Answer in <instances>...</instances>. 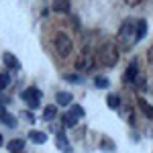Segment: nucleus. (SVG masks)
<instances>
[{
	"instance_id": "f257e3e1",
	"label": "nucleus",
	"mask_w": 153,
	"mask_h": 153,
	"mask_svg": "<svg viewBox=\"0 0 153 153\" xmlns=\"http://www.w3.org/2000/svg\"><path fill=\"white\" fill-rule=\"evenodd\" d=\"M117 41L123 51H129L135 43H137V21L133 19H127L125 23L120 25L118 29V35H117Z\"/></svg>"
},
{
	"instance_id": "f03ea898",
	"label": "nucleus",
	"mask_w": 153,
	"mask_h": 153,
	"mask_svg": "<svg viewBox=\"0 0 153 153\" xmlns=\"http://www.w3.org/2000/svg\"><path fill=\"white\" fill-rule=\"evenodd\" d=\"M98 61L104 68H114L118 61V47L114 41H104L98 49Z\"/></svg>"
},
{
	"instance_id": "7ed1b4c3",
	"label": "nucleus",
	"mask_w": 153,
	"mask_h": 153,
	"mask_svg": "<svg viewBox=\"0 0 153 153\" xmlns=\"http://www.w3.org/2000/svg\"><path fill=\"white\" fill-rule=\"evenodd\" d=\"M53 49H55V53H57L59 57H68L71 53V49H74V43H71V39L65 33L57 31L53 35Z\"/></svg>"
},
{
	"instance_id": "20e7f679",
	"label": "nucleus",
	"mask_w": 153,
	"mask_h": 153,
	"mask_svg": "<svg viewBox=\"0 0 153 153\" xmlns=\"http://www.w3.org/2000/svg\"><path fill=\"white\" fill-rule=\"evenodd\" d=\"M92 65H94V53H92L90 47H84L80 51L78 59H76V70L78 71H90Z\"/></svg>"
},
{
	"instance_id": "39448f33",
	"label": "nucleus",
	"mask_w": 153,
	"mask_h": 153,
	"mask_svg": "<svg viewBox=\"0 0 153 153\" xmlns=\"http://www.w3.org/2000/svg\"><path fill=\"white\" fill-rule=\"evenodd\" d=\"M21 96H23V100L31 106V108H37L39 102H41V92H39L37 88H27Z\"/></svg>"
},
{
	"instance_id": "423d86ee",
	"label": "nucleus",
	"mask_w": 153,
	"mask_h": 153,
	"mask_svg": "<svg viewBox=\"0 0 153 153\" xmlns=\"http://www.w3.org/2000/svg\"><path fill=\"white\" fill-rule=\"evenodd\" d=\"M137 76H139V65H137V59H133L129 63V68L125 70V74H123V82L125 84H135Z\"/></svg>"
},
{
	"instance_id": "0eeeda50",
	"label": "nucleus",
	"mask_w": 153,
	"mask_h": 153,
	"mask_svg": "<svg viewBox=\"0 0 153 153\" xmlns=\"http://www.w3.org/2000/svg\"><path fill=\"white\" fill-rule=\"evenodd\" d=\"M51 10L59 14H70V0H53Z\"/></svg>"
},
{
	"instance_id": "6e6552de",
	"label": "nucleus",
	"mask_w": 153,
	"mask_h": 153,
	"mask_svg": "<svg viewBox=\"0 0 153 153\" xmlns=\"http://www.w3.org/2000/svg\"><path fill=\"white\" fill-rule=\"evenodd\" d=\"M57 149H61L63 153H71V147H70V141H68V137L59 131L57 133Z\"/></svg>"
},
{
	"instance_id": "1a4fd4ad",
	"label": "nucleus",
	"mask_w": 153,
	"mask_h": 153,
	"mask_svg": "<svg viewBox=\"0 0 153 153\" xmlns=\"http://www.w3.org/2000/svg\"><path fill=\"white\" fill-rule=\"evenodd\" d=\"M2 59H4V63H6L8 68H12V70H19V68H21V63H19L16 55H12L10 51H6V53L2 55Z\"/></svg>"
},
{
	"instance_id": "9d476101",
	"label": "nucleus",
	"mask_w": 153,
	"mask_h": 153,
	"mask_svg": "<svg viewBox=\"0 0 153 153\" xmlns=\"http://www.w3.org/2000/svg\"><path fill=\"white\" fill-rule=\"evenodd\" d=\"M8 151L10 153H23V149H25V141L23 139H12V141H8Z\"/></svg>"
},
{
	"instance_id": "9b49d317",
	"label": "nucleus",
	"mask_w": 153,
	"mask_h": 153,
	"mask_svg": "<svg viewBox=\"0 0 153 153\" xmlns=\"http://www.w3.org/2000/svg\"><path fill=\"white\" fill-rule=\"evenodd\" d=\"M29 141L37 143V145H43V143L47 141V135H45V133H39V131H31V133H29Z\"/></svg>"
},
{
	"instance_id": "f8f14e48",
	"label": "nucleus",
	"mask_w": 153,
	"mask_h": 153,
	"mask_svg": "<svg viewBox=\"0 0 153 153\" xmlns=\"http://www.w3.org/2000/svg\"><path fill=\"white\" fill-rule=\"evenodd\" d=\"M139 108L143 110V114H145V117H147V118H151V120H153V106L149 104L147 100L139 98Z\"/></svg>"
},
{
	"instance_id": "ddd939ff",
	"label": "nucleus",
	"mask_w": 153,
	"mask_h": 153,
	"mask_svg": "<svg viewBox=\"0 0 153 153\" xmlns=\"http://www.w3.org/2000/svg\"><path fill=\"white\" fill-rule=\"evenodd\" d=\"M55 100H57V104L68 106V104H71V94L70 92H57L55 94Z\"/></svg>"
},
{
	"instance_id": "4468645a",
	"label": "nucleus",
	"mask_w": 153,
	"mask_h": 153,
	"mask_svg": "<svg viewBox=\"0 0 153 153\" xmlns=\"http://www.w3.org/2000/svg\"><path fill=\"white\" fill-rule=\"evenodd\" d=\"M145 35H147V21L141 19V21H137V41H141Z\"/></svg>"
},
{
	"instance_id": "2eb2a0df",
	"label": "nucleus",
	"mask_w": 153,
	"mask_h": 153,
	"mask_svg": "<svg viewBox=\"0 0 153 153\" xmlns=\"http://www.w3.org/2000/svg\"><path fill=\"white\" fill-rule=\"evenodd\" d=\"M55 114H57V108L53 104L45 106V110H43V120H51V118H55Z\"/></svg>"
},
{
	"instance_id": "dca6fc26",
	"label": "nucleus",
	"mask_w": 153,
	"mask_h": 153,
	"mask_svg": "<svg viewBox=\"0 0 153 153\" xmlns=\"http://www.w3.org/2000/svg\"><path fill=\"white\" fill-rule=\"evenodd\" d=\"M106 104L110 106V108H118V106H120V98H118L117 94H108V98H106Z\"/></svg>"
},
{
	"instance_id": "f3484780",
	"label": "nucleus",
	"mask_w": 153,
	"mask_h": 153,
	"mask_svg": "<svg viewBox=\"0 0 153 153\" xmlns=\"http://www.w3.org/2000/svg\"><path fill=\"white\" fill-rule=\"evenodd\" d=\"M63 125H65V127H76V125H78V118L68 112V114H63Z\"/></svg>"
},
{
	"instance_id": "a211bd4d",
	"label": "nucleus",
	"mask_w": 153,
	"mask_h": 153,
	"mask_svg": "<svg viewBox=\"0 0 153 153\" xmlns=\"http://www.w3.org/2000/svg\"><path fill=\"white\" fill-rule=\"evenodd\" d=\"M70 114H74L76 118H82L84 114H86V112H84V108H82L80 104H74V106L70 108Z\"/></svg>"
},
{
	"instance_id": "6ab92c4d",
	"label": "nucleus",
	"mask_w": 153,
	"mask_h": 153,
	"mask_svg": "<svg viewBox=\"0 0 153 153\" xmlns=\"http://www.w3.org/2000/svg\"><path fill=\"white\" fill-rule=\"evenodd\" d=\"M108 80H106V78H102V76H98V78H94V86L96 88H102V90H104V88H108Z\"/></svg>"
},
{
	"instance_id": "aec40b11",
	"label": "nucleus",
	"mask_w": 153,
	"mask_h": 153,
	"mask_svg": "<svg viewBox=\"0 0 153 153\" xmlns=\"http://www.w3.org/2000/svg\"><path fill=\"white\" fill-rule=\"evenodd\" d=\"M2 123H4L6 127H10V129H14V127H16V117H12V114H6V117L2 118Z\"/></svg>"
},
{
	"instance_id": "412c9836",
	"label": "nucleus",
	"mask_w": 153,
	"mask_h": 153,
	"mask_svg": "<svg viewBox=\"0 0 153 153\" xmlns=\"http://www.w3.org/2000/svg\"><path fill=\"white\" fill-rule=\"evenodd\" d=\"M8 84H10V76H8V74H0V92H2Z\"/></svg>"
},
{
	"instance_id": "4be33fe9",
	"label": "nucleus",
	"mask_w": 153,
	"mask_h": 153,
	"mask_svg": "<svg viewBox=\"0 0 153 153\" xmlns=\"http://www.w3.org/2000/svg\"><path fill=\"white\" fill-rule=\"evenodd\" d=\"M104 151H114V143L110 141V139H102V145H100Z\"/></svg>"
},
{
	"instance_id": "5701e85b",
	"label": "nucleus",
	"mask_w": 153,
	"mask_h": 153,
	"mask_svg": "<svg viewBox=\"0 0 153 153\" xmlns=\"http://www.w3.org/2000/svg\"><path fill=\"white\" fill-rule=\"evenodd\" d=\"M65 80H68V82H71V84H82L84 82V78L76 76V74H68V76H65Z\"/></svg>"
},
{
	"instance_id": "b1692460",
	"label": "nucleus",
	"mask_w": 153,
	"mask_h": 153,
	"mask_svg": "<svg viewBox=\"0 0 153 153\" xmlns=\"http://www.w3.org/2000/svg\"><path fill=\"white\" fill-rule=\"evenodd\" d=\"M135 84H137V88H139V90H141V88H145V76H141V74H139V76H137V80H135Z\"/></svg>"
},
{
	"instance_id": "393cba45",
	"label": "nucleus",
	"mask_w": 153,
	"mask_h": 153,
	"mask_svg": "<svg viewBox=\"0 0 153 153\" xmlns=\"http://www.w3.org/2000/svg\"><path fill=\"white\" fill-rule=\"evenodd\" d=\"M147 61H149V63L153 65V45L149 47V51H147Z\"/></svg>"
},
{
	"instance_id": "a878e982",
	"label": "nucleus",
	"mask_w": 153,
	"mask_h": 153,
	"mask_svg": "<svg viewBox=\"0 0 153 153\" xmlns=\"http://www.w3.org/2000/svg\"><path fill=\"white\" fill-rule=\"evenodd\" d=\"M8 102H10V98H8V96L0 94V104H8Z\"/></svg>"
},
{
	"instance_id": "bb28decb",
	"label": "nucleus",
	"mask_w": 153,
	"mask_h": 153,
	"mask_svg": "<svg viewBox=\"0 0 153 153\" xmlns=\"http://www.w3.org/2000/svg\"><path fill=\"white\" fill-rule=\"evenodd\" d=\"M125 4H129V6H137V4H141V0H125Z\"/></svg>"
},
{
	"instance_id": "cd10ccee",
	"label": "nucleus",
	"mask_w": 153,
	"mask_h": 153,
	"mask_svg": "<svg viewBox=\"0 0 153 153\" xmlns=\"http://www.w3.org/2000/svg\"><path fill=\"white\" fill-rule=\"evenodd\" d=\"M6 114H8V112H6V110H4V106L0 104V120H2V118L6 117Z\"/></svg>"
},
{
	"instance_id": "c85d7f7f",
	"label": "nucleus",
	"mask_w": 153,
	"mask_h": 153,
	"mask_svg": "<svg viewBox=\"0 0 153 153\" xmlns=\"http://www.w3.org/2000/svg\"><path fill=\"white\" fill-rule=\"evenodd\" d=\"M25 118H27V120H29V123H33V120H35V117H33V114H31V112H25Z\"/></svg>"
},
{
	"instance_id": "c756f323",
	"label": "nucleus",
	"mask_w": 153,
	"mask_h": 153,
	"mask_svg": "<svg viewBox=\"0 0 153 153\" xmlns=\"http://www.w3.org/2000/svg\"><path fill=\"white\" fill-rule=\"evenodd\" d=\"M0 141H2V135H0ZM0 145H2V143H0Z\"/></svg>"
}]
</instances>
